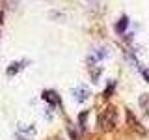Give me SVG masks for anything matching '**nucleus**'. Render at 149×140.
I'll use <instances>...</instances> for the list:
<instances>
[{"label":"nucleus","mask_w":149,"mask_h":140,"mask_svg":"<svg viewBox=\"0 0 149 140\" xmlns=\"http://www.w3.org/2000/svg\"><path fill=\"white\" fill-rule=\"evenodd\" d=\"M41 97H43V99L49 103L50 106H60V105H62V99H60V95L54 90H45Z\"/></svg>","instance_id":"5"},{"label":"nucleus","mask_w":149,"mask_h":140,"mask_svg":"<svg viewBox=\"0 0 149 140\" xmlns=\"http://www.w3.org/2000/svg\"><path fill=\"white\" fill-rule=\"evenodd\" d=\"M127 28H129V17H127V15H123V17H121L119 21H118V24H116V32H118L119 36H123Z\"/></svg>","instance_id":"7"},{"label":"nucleus","mask_w":149,"mask_h":140,"mask_svg":"<svg viewBox=\"0 0 149 140\" xmlns=\"http://www.w3.org/2000/svg\"><path fill=\"white\" fill-rule=\"evenodd\" d=\"M4 4H6L8 8L15 9V8H17V4H19V0H4Z\"/></svg>","instance_id":"12"},{"label":"nucleus","mask_w":149,"mask_h":140,"mask_svg":"<svg viewBox=\"0 0 149 140\" xmlns=\"http://www.w3.org/2000/svg\"><path fill=\"white\" fill-rule=\"evenodd\" d=\"M106 56H108V49H106V47H99V49H95L91 52V56L88 58V64H90V65H95L99 60L106 58Z\"/></svg>","instance_id":"3"},{"label":"nucleus","mask_w":149,"mask_h":140,"mask_svg":"<svg viewBox=\"0 0 149 140\" xmlns=\"http://www.w3.org/2000/svg\"><path fill=\"white\" fill-rule=\"evenodd\" d=\"M2 22H4V13L0 11V24H2Z\"/></svg>","instance_id":"15"},{"label":"nucleus","mask_w":149,"mask_h":140,"mask_svg":"<svg viewBox=\"0 0 149 140\" xmlns=\"http://www.w3.org/2000/svg\"><path fill=\"white\" fill-rule=\"evenodd\" d=\"M140 105H142L143 108L149 112V93H143V95L140 97Z\"/></svg>","instance_id":"9"},{"label":"nucleus","mask_w":149,"mask_h":140,"mask_svg":"<svg viewBox=\"0 0 149 140\" xmlns=\"http://www.w3.org/2000/svg\"><path fill=\"white\" fill-rule=\"evenodd\" d=\"M67 133H69V136H71V140H80V134L74 131L73 125H69V127H67Z\"/></svg>","instance_id":"11"},{"label":"nucleus","mask_w":149,"mask_h":140,"mask_svg":"<svg viewBox=\"0 0 149 140\" xmlns=\"http://www.w3.org/2000/svg\"><path fill=\"white\" fill-rule=\"evenodd\" d=\"M86 2H88V4H91V6H95V4L99 2V0H86Z\"/></svg>","instance_id":"14"},{"label":"nucleus","mask_w":149,"mask_h":140,"mask_svg":"<svg viewBox=\"0 0 149 140\" xmlns=\"http://www.w3.org/2000/svg\"><path fill=\"white\" fill-rule=\"evenodd\" d=\"M28 65V60H21V62H11L8 65V69H6V75L8 77H15V75L19 73V71H22Z\"/></svg>","instance_id":"4"},{"label":"nucleus","mask_w":149,"mask_h":140,"mask_svg":"<svg viewBox=\"0 0 149 140\" xmlns=\"http://www.w3.org/2000/svg\"><path fill=\"white\" fill-rule=\"evenodd\" d=\"M114 90H116V82L110 80V84L106 86V90H104V93H102V95H104V97H110L112 93H114Z\"/></svg>","instance_id":"10"},{"label":"nucleus","mask_w":149,"mask_h":140,"mask_svg":"<svg viewBox=\"0 0 149 140\" xmlns=\"http://www.w3.org/2000/svg\"><path fill=\"white\" fill-rule=\"evenodd\" d=\"M97 123H99L101 131H106V133L114 131L118 127V110H116V106H106V108H102L99 118H97Z\"/></svg>","instance_id":"1"},{"label":"nucleus","mask_w":149,"mask_h":140,"mask_svg":"<svg viewBox=\"0 0 149 140\" xmlns=\"http://www.w3.org/2000/svg\"><path fill=\"white\" fill-rule=\"evenodd\" d=\"M52 140H63V138H62V136H54Z\"/></svg>","instance_id":"16"},{"label":"nucleus","mask_w":149,"mask_h":140,"mask_svg":"<svg viewBox=\"0 0 149 140\" xmlns=\"http://www.w3.org/2000/svg\"><path fill=\"white\" fill-rule=\"evenodd\" d=\"M73 97H74V101L84 103V101H88V97H90V90H88L86 86H78V88L73 90Z\"/></svg>","instance_id":"6"},{"label":"nucleus","mask_w":149,"mask_h":140,"mask_svg":"<svg viewBox=\"0 0 149 140\" xmlns=\"http://www.w3.org/2000/svg\"><path fill=\"white\" fill-rule=\"evenodd\" d=\"M88 114H90V112L88 110H84V112H80V116H78V127H80L82 131H86V120H88Z\"/></svg>","instance_id":"8"},{"label":"nucleus","mask_w":149,"mask_h":140,"mask_svg":"<svg viewBox=\"0 0 149 140\" xmlns=\"http://www.w3.org/2000/svg\"><path fill=\"white\" fill-rule=\"evenodd\" d=\"M17 140H28V138H22V136H19V138H17Z\"/></svg>","instance_id":"17"},{"label":"nucleus","mask_w":149,"mask_h":140,"mask_svg":"<svg viewBox=\"0 0 149 140\" xmlns=\"http://www.w3.org/2000/svg\"><path fill=\"white\" fill-rule=\"evenodd\" d=\"M125 120H127V125H129V129L130 131H134V133H138L140 136H143L146 134V127H143L142 123L136 120V116H134V112L132 110H125Z\"/></svg>","instance_id":"2"},{"label":"nucleus","mask_w":149,"mask_h":140,"mask_svg":"<svg viewBox=\"0 0 149 140\" xmlns=\"http://www.w3.org/2000/svg\"><path fill=\"white\" fill-rule=\"evenodd\" d=\"M91 78H93V82H97V78H99V75H101V69H91Z\"/></svg>","instance_id":"13"}]
</instances>
